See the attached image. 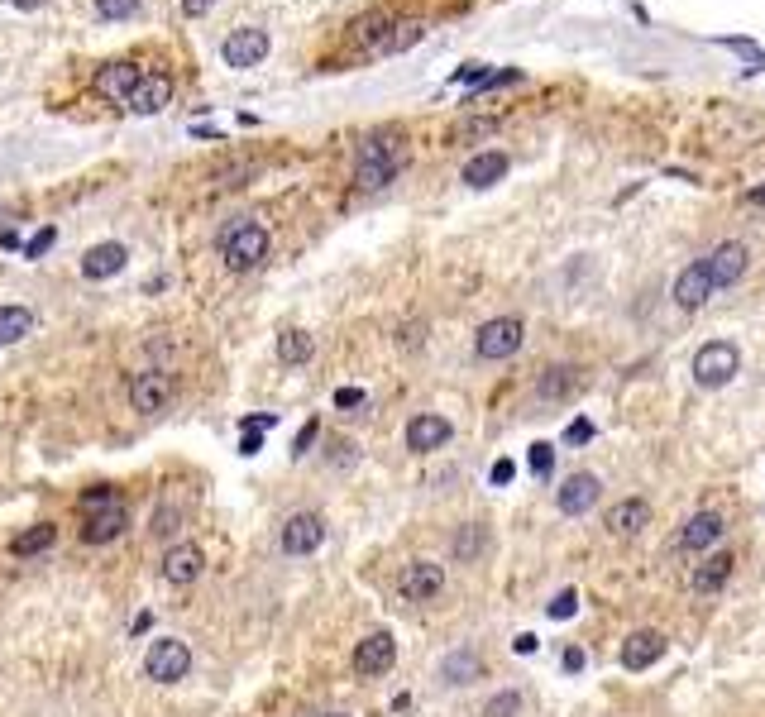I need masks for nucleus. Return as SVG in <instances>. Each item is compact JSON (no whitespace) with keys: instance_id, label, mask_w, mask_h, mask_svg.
<instances>
[{"instance_id":"f257e3e1","label":"nucleus","mask_w":765,"mask_h":717,"mask_svg":"<svg viewBox=\"0 0 765 717\" xmlns=\"http://www.w3.org/2000/svg\"><path fill=\"white\" fill-rule=\"evenodd\" d=\"M402 168H407V134L402 130H383V134L359 139V149H354V177H359L364 192L388 187Z\"/></svg>"},{"instance_id":"f03ea898","label":"nucleus","mask_w":765,"mask_h":717,"mask_svg":"<svg viewBox=\"0 0 765 717\" xmlns=\"http://www.w3.org/2000/svg\"><path fill=\"white\" fill-rule=\"evenodd\" d=\"M216 244H220L225 268H235V273H249V268H259L268 259V230H263L259 220H230L220 230Z\"/></svg>"},{"instance_id":"7ed1b4c3","label":"nucleus","mask_w":765,"mask_h":717,"mask_svg":"<svg viewBox=\"0 0 765 717\" xmlns=\"http://www.w3.org/2000/svg\"><path fill=\"white\" fill-rule=\"evenodd\" d=\"M742 369V354L737 345H727V340H708V345L694 354V383L699 388H722V383H732Z\"/></svg>"},{"instance_id":"20e7f679","label":"nucleus","mask_w":765,"mask_h":717,"mask_svg":"<svg viewBox=\"0 0 765 717\" xmlns=\"http://www.w3.org/2000/svg\"><path fill=\"white\" fill-rule=\"evenodd\" d=\"M144 670H149V679H158V684H177V679H187V670H192V651H187L182 641H173V636H163V641H153L149 646Z\"/></svg>"},{"instance_id":"39448f33","label":"nucleus","mask_w":765,"mask_h":717,"mask_svg":"<svg viewBox=\"0 0 765 717\" xmlns=\"http://www.w3.org/2000/svg\"><path fill=\"white\" fill-rule=\"evenodd\" d=\"M440 588H445V565H436V560H407L397 574V593L407 603H431Z\"/></svg>"},{"instance_id":"423d86ee","label":"nucleus","mask_w":765,"mask_h":717,"mask_svg":"<svg viewBox=\"0 0 765 717\" xmlns=\"http://www.w3.org/2000/svg\"><path fill=\"white\" fill-rule=\"evenodd\" d=\"M474 349H479V359H512V354L522 349V321H517V316L483 321L479 335H474Z\"/></svg>"},{"instance_id":"0eeeda50","label":"nucleus","mask_w":765,"mask_h":717,"mask_svg":"<svg viewBox=\"0 0 765 717\" xmlns=\"http://www.w3.org/2000/svg\"><path fill=\"white\" fill-rule=\"evenodd\" d=\"M397 29H402V24H397L388 10H369V15H359V20L350 24L354 44H364L369 53H393Z\"/></svg>"},{"instance_id":"6e6552de","label":"nucleus","mask_w":765,"mask_h":717,"mask_svg":"<svg viewBox=\"0 0 765 717\" xmlns=\"http://www.w3.org/2000/svg\"><path fill=\"white\" fill-rule=\"evenodd\" d=\"M173 397V378L163 369H149V373H134L130 378V402L134 412H163Z\"/></svg>"},{"instance_id":"1a4fd4ad","label":"nucleus","mask_w":765,"mask_h":717,"mask_svg":"<svg viewBox=\"0 0 765 717\" xmlns=\"http://www.w3.org/2000/svg\"><path fill=\"white\" fill-rule=\"evenodd\" d=\"M283 550L287 555H311L316 545L326 541V522L316 517V512H297V517H287V526H283Z\"/></svg>"},{"instance_id":"9d476101","label":"nucleus","mask_w":765,"mask_h":717,"mask_svg":"<svg viewBox=\"0 0 765 717\" xmlns=\"http://www.w3.org/2000/svg\"><path fill=\"white\" fill-rule=\"evenodd\" d=\"M220 58L230 67H259L268 58V34L263 29H235L225 44H220Z\"/></svg>"},{"instance_id":"9b49d317","label":"nucleus","mask_w":765,"mask_h":717,"mask_svg":"<svg viewBox=\"0 0 765 717\" xmlns=\"http://www.w3.org/2000/svg\"><path fill=\"white\" fill-rule=\"evenodd\" d=\"M713 292H718V283H713V273H708V263H703V259L689 263V268L675 278V302L684 306V311H699Z\"/></svg>"},{"instance_id":"f8f14e48","label":"nucleus","mask_w":765,"mask_h":717,"mask_svg":"<svg viewBox=\"0 0 765 717\" xmlns=\"http://www.w3.org/2000/svg\"><path fill=\"white\" fill-rule=\"evenodd\" d=\"M393 660H397V641L388 636V631H373V636H364V641L354 646V670L359 674L393 670Z\"/></svg>"},{"instance_id":"ddd939ff","label":"nucleus","mask_w":765,"mask_h":717,"mask_svg":"<svg viewBox=\"0 0 765 717\" xmlns=\"http://www.w3.org/2000/svg\"><path fill=\"white\" fill-rule=\"evenodd\" d=\"M708 273H713V283L718 287H737V278H742L746 273V244H737V239H722L718 249H713V254H708Z\"/></svg>"},{"instance_id":"4468645a","label":"nucleus","mask_w":765,"mask_h":717,"mask_svg":"<svg viewBox=\"0 0 765 717\" xmlns=\"http://www.w3.org/2000/svg\"><path fill=\"white\" fill-rule=\"evenodd\" d=\"M450 435H455V431H450V421H445V416L421 412V416H412V421H407V450H416V455H431V450H440Z\"/></svg>"},{"instance_id":"2eb2a0df","label":"nucleus","mask_w":765,"mask_h":717,"mask_svg":"<svg viewBox=\"0 0 765 717\" xmlns=\"http://www.w3.org/2000/svg\"><path fill=\"white\" fill-rule=\"evenodd\" d=\"M598 498H603L598 474H569L565 488H560V512H565V517H584Z\"/></svg>"},{"instance_id":"dca6fc26","label":"nucleus","mask_w":765,"mask_h":717,"mask_svg":"<svg viewBox=\"0 0 765 717\" xmlns=\"http://www.w3.org/2000/svg\"><path fill=\"white\" fill-rule=\"evenodd\" d=\"M201 569H206V555H201V545H173L168 555H163V579L168 584H197Z\"/></svg>"},{"instance_id":"f3484780","label":"nucleus","mask_w":765,"mask_h":717,"mask_svg":"<svg viewBox=\"0 0 765 717\" xmlns=\"http://www.w3.org/2000/svg\"><path fill=\"white\" fill-rule=\"evenodd\" d=\"M125 526H130V512H125V502H110V507H101V512H87L82 541H87V545H106V541H115Z\"/></svg>"},{"instance_id":"a211bd4d","label":"nucleus","mask_w":765,"mask_h":717,"mask_svg":"<svg viewBox=\"0 0 765 717\" xmlns=\"http://www.w3.org/2000/svg\"><path fill=\"white\" fill-rule=\"evenodd\" d=\"M144 82V72L134 63H106L96 72V96H106V101H130V91Z\"/></svg>"},{"instance_id":"6ab92c4d","label":"nucleus","mask_w":765,"mask_h":717,"mask_svg":"<svg viewBox=\"0 0 765 717\" xmlns=\"http://www.w3.org/2000/svg\"><path fill=\"white\" fill-rule=\"evenodd\" d=\"M173 101V77H163V72H149L139 87L130 91V101L125 106L134 110V115H158V110Z\"/></svg>"},{"instance_id":"aec40b11","label":"nucleus","mask_w":765,"mask_h":717,"mask_svg":"<svg viewBox=\"0 0 765 717\" xmlns=\"http://www.w3.org/2000/svg\"><path fill=\"white\" fill-rule=\"evenodd\" d=\"M665 655V636L660 631H632L622 641V670H651Z\"/></svg>"},{"instance_id":"412c9836","label":"nucleus","mask_w":765,"mask_h":717,"mask_svg":"<svg viewBox=\"0 0 765 717\" xmlns=\"http://www.w3.org/2000/svg\"><path fill=\"white\" fill-rule=\"evenodd\" d=\"M125 244H96V249H87V259H82V278H91V283H106V278H115L120 268H125Z\"/></svg>"},{"instance_id":"4be33fe9","label":"nucleus","mask_w":765,"mask_h":717,"mask_svg":"<svg viewBox=\"0 0 765 717\" xmlns=\"http://www.w3.org/2000/svg\"><path fill=\"white\" fill-rule=\"evenodd\" d=\"M722 531H727V526H722L718 512H699V517H689V522H684V531H679V545L699 555V550H708V545L722 541Z\"/></svg>"},{"instance_id":"5701e85b","label":"nucleus","mask_w":765,"mask_h":717,"mask_svg":"<svg viewBox=\"0 0 765 717\" xmlns=\"http://www.w3.org/2000/svg\"><path fill=\"white\" fill-rule=\"evenodd\" d=\"M574 392H579V369L574 364H555V369H546L536 378V397L541 402H565Z\"/></svg>"},{"instance_id":"b1692460","label":"nucleus","mask_w":765,"mask_h":717,"mask_svg":"<svg viewBox=\"0 0 765 717\" xmlns=\"http://www.w3.org/2000/svg\"><path fill=\"white\" fill-rule=\"evenodd\" d=\"M498 177H507V153H498V149L474 153V158L464 163V182H469V187H493Z\"/></svg>"},{"instance_id":"393cba45","label":"nucleus","mask_w":765,"mask_h":717,"mask_svg":"<svg viewBox=\"0 0 765 717\" xmlns=\"http://www.w3.org/2000/svg\"><path fill=\"white\" fill-rule=\"evenodd\" d=\"M641 526H651V507L641 498H627V502H617L608 512V531L612 536H636Z\"/></svg>"},{"instance_id":"a878e982","label":"nucleus","mask_w":765,"mask_h":717,"mask_svg":"<svg viewBox=\"0 0 765 717\" xmlns=\"http://www.w3.org/2000/svg\"><path fill=\"white\" fill-rule=\"evenodd\" d=\"M732 565H737V555H727V550L708 555V560L694 569V588H699V593H718V588L732 579Z\"/></svg>"},{"instance_id":"bb28decb","label":"nucleus","mask_w":765,"mask_h":717,"mask_svg":"<svg viewBox=\"0 0 765 717\" xmlns=\"http://www.w3.org/2000/svg\"><path fill=\"white\" fill-rule=\"evenodd\" d=\"M53 541H58V526L39 522V526H29V531H20V536L10 541V555H44Z\"/></svg>"},{"instance_id":"cd10ccee","label":"nucleus","mask_w":765,"mask_h":717,"mask_svg":"<svg viewBox=\"0 0 765 717\" xmlns=\"http://www.w3.org/2000/svg\"><path fill=\"white\" fill-rule=\"evenodd\" d=\"M34 330V311L29 306H0V345H15Z\"/></svg>"},{"instance_id":"c85d7f7f","label":"nucleus","mask_w":765,"mask_h":717,"mask_svg":"<svg viewBox=\"0 0 765 717\" xmlns=\"http://www.w3.org/2000/svg\"><path fill=\"white\" fill-rule=\"evenodd\" d=\"M483 555H488V526L469 522L455 536V560H469V565H474V560H483Z\"/></svg>"},{"instance_id":"c756f323","label":"nucleus","mask_w":765,"mask_h":717,"mask_svg":"<svg viewBox=\"0 0 765 717\" xmlns=\"http://www.w3.org/2000/svg\"><path fill=\"white\" fill-rule=\"evenodd\" d=\"M445 684H474V679H479L483 674V660L474 651H455L450 655V660H445Z\"/></svg>"},{"instance_id":"7c9ffc66","label":"nucleus","mask_w":765,"mask_h":717,"mask_svg":"<svg viewBox=\"0 0 765 717\" xmlns=\"http://www.w3.org/2000/svg\"><path fill=\"white\" fill-rule=\"evenodd\" d=\"M311 349H316V340H311L306 330H283V335H278V359H283V364H306Z\"/></svg>"},{"instance_id":"2f4dec72","label":"nucleus","mask_w":765,"mask_h":717,"mask_svg":"<svg viewBox=\"0 0 765 717\" xmlns=\"http://www.w3.org/2000/svg\"><path fill=\"white\" fill-rule=\"evenodd\" d=\"M526 464H531V474H536V478H550V469H555V445L536 440V445L526 450Z\"/></svg>"},{"instance_id":"473e14b6","label":"nucleus","mask_w":765,"mask_h":717,"mask_svg":"<svg viewBox=\"0 0 765 717\" xmlns=\"http://www.w3.org/2000/svg\"><path fill=\"white\" fill-rule=\"evenodd\" d=\"M110 502H120V493H115L110 483H96V488L82 493V517H87V512H101V507H110Z\"/></svg>"},{"instance_id":"72a5a7b5","label":"nucleus","mask_w":765,"mask_h":717,"mask_svg":"<svg viewBox=\"0 0 765 717\" xmlns=\"http://www.w3.org/2000/svg\"><path fill=\"white\" fill-rule=\"evenodd\" d=\"M517 708H522V694H517V689H507V694H498L488 708H483V717H517Z\"/></svg>"},{"instance_id":"f704fd0d","label":"nucleus","mask_w":765,"mask_h":717,"mask_svg":"<svg viewBox=\"0 0 765 717\" xmlns=\"http://www.w3.org/2000/svg\"><path fill=\"white\" fill-rule=\"evenodd\" d=\"M139 10V0H96V15L101 20H130Z\"/></svg>"},{"instance_id":"c9c22d12","label":"nucleus","mask_w":765,"mask_h":717,"mask_svg":"<svg viewBox=\"0 0 765 717\" xmlns=\"http://www.w3.org/2000/svg\"><path fill=\"white\" fill-rule=\"evenodd\" d=\"M574 612H579V593H574V588H560L555 603H550V617H555V622H569Z\"/></svg>"},{"instance_id":"e433bc0d","label":"nucleus","mask_w":765,"mask_h":717,"mask_svg":"<svg viewBox=\"0 0 765 717\" xmlns=\"http://www.w3.org/2000/svg\"><path fill=\"white\" fill-rule=\"evenodd\" d=\"M177 526H182V512L177 507H158L153 512V536H177Z\"/></svg>"},{"instance_id":"4c0bfd02","label":"nucleus","mask_w":765,"mask_h":717,"mask_svg":"<svg viewBox=\"0 0 765 717\" xmlns=\"http://www.w3.org/2000/svg\"><path fill=\"white\" fill-rule=\"evenodd\" d=\"M565 440H569V445H589V440H593V421H589V416L569 421V426H565Z\"/></svg>"},{"instance_id":"58836bf2","label":"nucleus","mask_w":765,"mask_h":717,"mask_svg":"<svg viewBox=\"0 0 765 717\" xmlns=\"http://www.w3.org/2000/svg\"><path fill=\"white\" fill-rule=\"evenodd\" d=\"M455 82H459V87H483V82H488V72H483V63H469V67H459V72H455Z\"/></svg>"},{"instance_id":"ea45409f","label":"nucleus","mask_w":765,"mask_h":717,"mask_svg":"<svg viewBox=\"0 0 765 717\" xmlns=\"http://www.w3.org/2000/svg\"><path fill=\"white\" fill-rule=\"evenodd\" d=\"M53 239H58V230H39V235L24 244V254H29V259H39V254H48V249H53Z\"/></svg>"},{"instance_id":"a19ab883","label":"nucleus","mask_w":765,"mask_h":717,"mask_svg":"<svg viewBox=\"0 0 765 717\" xmlns=\"http://www.w3.org/2000/svg\"><path fill=\"white\" fill-rule=\"evenodd\" d=\"M488 478H493V488H507V483L517 478V464H512V459H498V464L488 469Z\"/></svg>"},{"instance_id":"79ce46f5","label":"nucleus","mask_w":765,"mask_h":717,"mask_svg":"<svg viewBox=\"0 0 765 717\" xmlns=\"http://www.w3.org/2000/svg\"><path fill=\"white\" fill-rule=\"evenodd\" d=\"M335 407H340V412H354V407H364V388H340V392H335Z\"/></svg>"},{"instance_id":"37998d69","label":"nucleus","mask_w":765,"mask_h":717,"mask_svg":"<svg viewBox=\"0 0 765 717\" xmlns=\"http://www.w3.org/2000/svg\"><path fill=\"white\" fill-rule=\"evenodd\" d=\"M316 435H321V421H306L302 431H297V445H292V455H306V450H311V440H316Z\"/></svg>"},{"instance_id":"c03bdc74","label":"nucleus","mask_w":765,"mask_h":717,"mask_svg":"<svg viewBox=\"0 0 765 717\" xmlns=\"http://www.w3.org/2000/svg\"><path fill=\"white\" fill-rule=\"evenodd\" d=\"M240 426H244V431H273V426H278V416H273V412H254V416H244Z\"/></svg>"},{"instance_id":"a18cd8bd","label":"nucleus","mask_w":765,"mask_h":717,"mask_svg":"<svg viewBox=\"0 0 765 717\" xmlns=\"http://www.w3.org/2000/svg\"><path fill=\"white\" fill-rule=\"evenodd\" d=\"M718 44H727V48H737V53H746V58H756V63H765V53L751 39H718Z\"/></svg>"},{"instance_id":"49530a36","label":"nucleus","mask_w":765,"mask_h":717,"mask_svg":"<svg viewBox=\"0 0 765 717\" xmlns=\"http://www.w3.org/2000/svg\"><path fill=\"white\" fill-rule=\"evenodd\" d=\"M259 450H263V431H244L240 455H259Z\"/></svg>"},{"instance_id":"de8ad7c7","label":"nucleus","mask_w":765,"mask_h":717,"mask_svg":"<svg viewBox=\"0 0 765 717\" xmlns=\"http://www.w3.org/2000/svg\"><path fill=\"white\" fill-rule=\"evenodd\" d=\"M565 670H569V674L584 670V651H579V646H569V651H565Z\"/></svg>"},{"instance_id":"09e8293b","label":"nucleus","mask_w":765,"mask_h":717,"mask_svg":"<svg viewBox=\"0 0 765 717\" xmlns=\"http://www.w3.org/2000/svg\"><path fill=\"white\" fill-rule=\"evenodd\" d=\"M211 5H216V0H182V10H187V15H192V20H197V15H206V10H211Z\"/></svg>"},{"instance_id":"8fccbe9b","label":"nucleus","mask_w":765,"mask_h":717,"mask_svg":"<svg viewBox=\"0 0 765 717\" xmlns=\"http://www.w3.org/2000/svg\"><path fill=\"white\" fill-rule=\"evenodd\" d=\"M512 646H517V655H531V651H536V636H531V631H522Z\"/></svg>"},{"instance_id":"3c124183","label":"nucleus","mask_w":765,"mask_h":717,"mask_svg":"<svg viewBox=\"0 0 765 717\" xmlns=\"http://www.w3.org/2000/svg\"><path fill=\"white\" fill-rule=\"evenodd\" d=\"M746 201H751V206H765V187H756V192H746Z\"/></svg>"},{"instance_id":"603ef678","label":"nucleus","mask_w":765,"mask_h":717,"mask_svg":"<svg viewBox=\"0 0 765 717\" xmlns=\"http://www.w3.org/2000/svg\"><path fill=\"white\" fill-rule=\"evenodd\" d=\"M15 5H20V10H39L44 0H15Z\"/></svg>"},{"instance_id":"864d4df0","label":"nucleus","mask_w":765,"mask_h":717,"mask_svg":"<svg viewBox=\"0 0 765 717\" xmlns=\"http://www.w3.org/2000/svg\"><path fill=\"white\" fill-rule=\"evenodd\" d=\"M326 717H345V713H326Z\"/></svg>"}]
</instances>
